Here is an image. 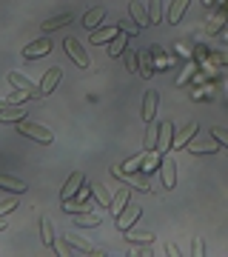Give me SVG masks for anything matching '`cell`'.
Returning a JSON list of instances; mask_svg holds the SVG:
<instances>
[{"label":"cell","mask_w":228,"mask_h":257,"mask_svg":"<svg viewBox=\"0 0 228 257\" xmlns=\"http://www.w3.org/2000/svg\"><path fill=\"white\" fill-rule=\"evenodd\" d=\"M18 128H20V135H26V138H32V140H37V143H52L55 140V135L49 132V128H43V126H37V123H32V120H20L18 123Z\"/></svg>","instance_id":"cell-1"},{"label":"cell","mask_w":228,"mask_h":257,"mask_svg":"<svg viewBox=\"0 0 228 257\" xmlns=\"http://www.w3.org/2000/svg\"><path fill=\"white\" fill-rule=\"evenodd\" d=\"M66 55L72 57L74 63L80 66V69H91V60H89V55L83 52V46H80V40H74V37H66Z\"/></svg>","instance_id":"cell-2"},{"label":"cell","mask_w":228,"mask_h":257,"mask_svg":"<svg viewBox=\"0 0 228 257\" xmlns=\"http://www.w3.org/2000/svg\"><path fill=\"white\" fill-rule=\"evenodd\" d=\"M140 214H143V209H140V206H137V203H128L126 209L120 211V217H117V229H131V226H134L137 223V217H140Z\"/></svg>","instance_id":"cell-3"},{"label":"cell","mask_w":228,"mask_h":257,"mask_svg":"<svg viewBox=\"0 0 228 257\" xmlns=\"http://www.w3.org/2000/svg\"><path fill=\"white\" fill-rule=\"evenodd\" d=\"M9 83H12V86H18L20 92H26L29 97H43V92L37 89L35 83L29 80V77H23V74H18V72H12V74H9Z\"/></svg>","instance_id":"cell-4"},{"label":"cell","mask_w":228,"mask_h":257,"mask_svg":"<svg viewBox=\"0 0 228 257\" xmlns=\"http://www.w3.org/2000/svg\"><path fill=\"white\" fill-rule=\"evenodd\" d=\"M52 52V43H49V37L46 40H35V43H29V46H23V57L26 60H35V57H43Z\"/></svg>","instance_id":"cell-5"},{"label":"cell","mask_w":228,"mask_h":257,"mask_svg":"<svg viewBox=\"0 0 228 257\" xmlns=\"http://www.w3.org/2000/svg\"><path fill=\"white\" fill-rule=\"evenodd\" d=\"M86 183V177L80 175V172H74L72 177H69V183L63 186V192H60V200H72V194L80 192V186Z\"/></svg>","instance_id":"cell-6"},{"label":"cell","mask_w":228,"mask_h":257,"mask_svg":"<svg viewBox=\"0 0 228 257\" xmlns=\"http://www.w3.org/2000/svg\"><path fill=\"white\" fill-rule=\"evenodd\" d=\"M60 77H63V72H60V66H55V69H49V74H46L43 80H40V92H43V94L55 92V86L60 83Z\"/></svg>","instance_id":"cell-7"},{"label":"cell","mask_w":228,"mask_h":257,"mask_svg":"<svg viewBox=\"0 0 228 257\" xmlns=\"http://www.w3.org/2000/svg\"><path fill=\"white\" fill-rule=\"evenodd\" d=\"M128 200H131V192L128 189H123V192H117L114 197H111V206H109V211L114 214V217H120V211L128 206Z\"/></svg>","instance_id":"cell-8"},{"label":"cell","mask_w":228,"mask_h":257,"mask_svg":"<svg viewBox=\"0 0 228 257\" xmlns=\"http://www.w3.org/2000/svg\"><path fill=\"white\" fill-rule=\"evenodd\" d=\"M120 26L114 23V26H106V29H97V32H91V43H111L114 37H117Z\"/></svg>","instance_id":"cell-9"},{"label":"cell","mask_w":228,"mask_h":257,"mask_svg":"<svg viewBox=\"0 0 228 257\" xmlns=\"http://www.w3.org/2000/svg\"><path fill=\"white\" fill-rule=\"evenodd\" d=\"M163 186L165 189H174L177 186V169H174L171 157H163Z\"/></svg>","instance_id":"cell-10"},{"label":"cell","mask_w":228,"mask_h":257,"mask_svg":"<svg viewBox=\"0 0 228 257\" xmlns=\"http://www.w3.org/2000/svg\"><path fill=\"white\" fill-rule=\"evenodd\" d=\"M160 135H163V138L157 140V152H160V155H165V152L171 149V140H174V126H171V123H163V128H160Z\"/></svg>","instance_id":"cell-11"},{"label":"cell","mask_w":228,"mask_h":257,"mask_svg":"<svg viewBox=\"0 0 228 257\" xmlns=\"http://www.w3.org/2000/svg\"><path fill=\"white\" fill-rule=\"evenodd\" d=\"M157 117V92H146V100H143V120L151 123Z\"/></svg>","instance_id":"cell-12"},{"label":"cell","mask_w":228,"mask_h":257,"mask_svg":"<svg viewBox=\"0 0 228 257\" xmlns=\"http://www.w3.org/2000/svg\"><path fill=\"white\" fill-rule=\"evenodd\" d=\"M0 189H6V192H15V194H23L29 189L23 180H18V177H9V175H0Z\"/></svg>","instance_id":"cell-13"},{"label":"cell","mask_w":228,"mask_h":257,"mask_svg":"<svg viewBox=\"0 0 228 257\" xmlns=\"http://www.w3.org/2000/svg\"><path fill=\"white\" fill-rule=\"evenodd\" d=\"M106 18V9L103 6H97V9H91V12H86V18H83V26L89 29V32H94V29L100 26V20Z\"/></svg>","instance_id":"cell-14"},{"label":"cell","mask_w":228,"mask_h":257,"mask_svg":"<svg viewBox=\"0 0 228 257\" xmlns=\"http://www.w3.org/2000/svg\"><path fill=\"white\" fill-rule=\"evenodd\" d=\"M160 152H157V149H151V152H146V155H143V166H140V172H143V175H151V172H154L157 166H160Z\"/></svg>","instance_id":"cell-15"},{"label":"cell","mask_w":228,"mask_h":257,"mask_svg":"<svg viewBox=\"0 0 228 257\" xmlns=\"http://www.w3.org/2000/svg\"><path fill=\"white\" fill-rule=\"evenodd\" d=\"M197 123H188V126H185V132H180V135H177V138L171 140V149H182V146H188V140L194 138V135H197Z\"/></svg>","instance_id":"cell-16"},{"label":"cell","mask_w":228,"mask_h":257,"mask_svg":"<svg viewBox=\"0 0 228 257\" xmlns=\"http://www.w3.org/2000/svg\"><path fill=\"white\" fill-rule=\"evenodd\" d=\"M128 12H131V18L137 20V26L143 29V26H151V18H148V12L137 3V0H131V6H128Z\"/></svg>","instance_id":"cell-17"},{"label":"cell","mask_w":228,"mask_h":257,"mask_svg":"<svg viewBox=\"0 0 228 257\" xmlns=\"http://www.w3.org/2000/svg\"><path fill=\"white\" fill-rule=\"evenodd\" d=\"M66 240H69L72 248H77L80 254H103V251H97V248H91V243H86V240L77 237V234H66Z\"/></svg>","instance_id":"cell-18"},{"label":"cell","mask_w":228,"mask_h":257,"mask_svg":"<svg viewBox=\"0 0 228 257\" xmlns=\"http://www.w3.org/2000/svg\"><path fill=\"white\" fill-rule=\"evenodd\" d=\"M40 234H43V243L49 248H55V223L49 220V217H43L40 220Z\"/></svg>","instance_id":"cell-19"},{"label":"cell","mask_w":228,"mask_h":257,"mask_svg":"<svg viewBox=\"0 0 228 257\" xmlns=\"http://www.w3.org/2000/svg\"><path fill=\"white\" fill-rule=\"evenodd\" d=\"M123 237L128 243H151L154 240V231H134V229H126L123 231Z\"/></svg>","instance_id":"cell-20"},{"label":"cell","mask_w":228,"mask_h":257,"mask_svg":"<svg viewBox=\"0 0 228 257\" xmlns=\"http://www.w3.org/2000/svg\"><path fill=\"white\" fill-rule=\"evenodd\" d=\"M74 226H100V214H97V211H83V214H74Z\"/></svg>","instance_id":"cell-21"},{"label":"cell","mask_w":228,"mask_h":257,"mask_svg":"<svg viewBox=\"0 0 228 257\" xmlns=\"http://www.w3.org/2000/svg\"><path fill=\"white\" fill-rule=\"evenodd\" d=\"M66 23H72V18H69V15H60V18H52V20H46V23H40V29H43L46 35H49V32H57V29H63Z\"/></svg>","instance_id":"cell-22"},{"label":"cell","mask_w":228,"mask_h":257,"mask_svg":"<svg viewBox=\"0 0 228 257\" xmlns=\"http://www.w3.org/2000/svg\"><path fill=\"white\" fill-rule=\"evenodd\" d=\"M0 120L3 123H20V120H26V111L20 109V106H12V109H3Z\"/></svg>","instance_id":"cell-23"},{"label":"cell","mask_w":228,"mask_h":257,"mask_svg":"<svg viewBox=\"0 0 228 257\" xmlns=\"http://www.w3.org/2000/svg\"><path fill=\"white\" fill-rule=\"evenodd\" d=\"M126 46H128V35H120L117 40H111V43H109V55L111 57H120L123 52H126Z\"/></svg>","instance_id":"cell-24"},{"label":"cell","mask_w":228,"mask_h":257,"mask_svg":"<svg viewBox=\"0 0 228 257\" xmlns=\"http://www.w3.org/2000/svg\"><path fill=\"white\" fill-rule=\"evenodd\" d=\"M185 9H188V0H174L171 12H168V20H171V23H180V18H182V12Z\"/></svg>","instance_id":"cell-25"},{"label":"cell","mask_w":228,"mask_h":257,"mask_svg":"<svg viewBox=\"0 0 228 257\" xmlns=\"http://www.w3.org/2000/svg\"><path fill=\"white\" fill-rule=\"evenodd\" d=\"M91 186V192H94V197H97V203H100V206H106V209H109L111 206V194L106 192V189H103L100 183H89Z\"/></svg>","instance_id":"cell-26"},{"label":"cell","mask_w":228,"mask_h":257,"mask_svg":"<svg viewBox=\"0 0 228 257\" xmlns=\"http://www.w3.org/2000/svg\"><path fill=\"white\" fill-rule=\"evenodd\" d=\"M225 20H228V12H225V9H219L217 15L211 18V23H208V35H217L219 29H222V23H225Z\"/></svg>","instance_id":"cell-27"},{"label":"cell","mask_w":228,"mask_h":257,"mask_svg":"<svg viewBox=\"0 0 228 257\" xmlns=\"http://www.w3.org/2000/svg\"><path fill=\"white\" fill-rule=\"evenodd\" d=\"M217 143H214V140H205V143H191V152L194 155H214V152H217Z\"/></svg>","instance_id":"cell-28"},{"label":"cell","mask_w":228,"mask_h":257,"mask_svg":"<svg viewBox=\"0 0 228 257\" xmlns=\"http://www.w3.org/2000/svg\"><path fill=\"white\" fill-rule=\"evenodd\" d=\"M151 74H154V63H151V55H146V52H143V55H140V77H151Z\"/></svg>","instance_id":"cell-29"},{"label":"cell","mask_w":228,"mask_h":257,"mask_svg":"<svg viewBox=\"0 0 228 257\" xmlns=\"http://www.w3.org/2000/svg\"><path fill=\"white\" fill-rule=\"evenodd\" d=\"M146 155V152H143ZM143 155H137V157H131V160H126V163L120 166L126 175H134V172H140V166H143Z\"/></svg>","instance_id":"cell-30"},{"label":"cell","mask_w":228,"mask_h":257,"mask_svg":"<svg viewBox=\"0 0 228 257\" xmlns=\"http://www.w3.org/2000/svg\"><path fill=\"white\" fill-rule=\"evenodd\" d=\"M151 57H154V60H151V63H154V69H160V72H163L165 66H168V57H165L163 52H160V46L151 49Z\"/></svg>","instance_id":"cell-31"},{"label":"cell","mask_w":228,"mask_h":257,"mask_svg":"<svg viewBox=\"0 0 228 257\" xmlns=\"http://www.w3.org/2000/svg\"><path fill=\"white\" fill-rule=\"evenodd\" d=\"M55 251H57V254H63V257L72 254V243H69L66 237L63 240H55Z\"/></svg>","instance_id":"cell-32"},{"label":"cell","mask_w":228,"mask_h":257,"mask_svg":"<svg viewBox=\"0 0 228 257\" xmlns=\"http://www.w3.org/2000/svg\"><path fill=\"white\" fill-rule=\"evenodd\" d=\"M211 138H217V143H222V146H228V132L225 128H211Z\"/></svg>","instance_id":"cell-33"},{"label":"cell","mask_w":228,"mask_h":257,"mask_svg":"<svg viewBox=\"0 0 228 257\" xmlns=\"http://www.w3.org/2000/svg\"><path fill=\"white\" fill-rule=\"evenodd\" d=\"M151 23H160V0H151V9H148Z\"/></svg>","instance_id":"cell-34"},{"label":"cell","mask_w":228,"mask_h":257,"mask_svg":"<svg viewBox=\"0 0 228 257\" xmlns=\"http://www.w3.org/2000/svg\"><path fill=\"white\" fill-rule=\"evenodd\" d=\"M126 66H128V72H137V52H128L126 55Z\"/></svg>","instance_id":"cell-35"},{"label":"cell","mask_w":228,"mask_h":257,"mask_svg":"<svg viewBox=\"0 0 228 257\" xmlns=\"http://www.w3.org/2000/svg\"><path fill=\"white\" fill-rule=\"evenodd\" d=\"M15 209H18V203L15 200H3L0 203V214H9V211H15Z\"/></svg>","instance_id":"cell-36"},{"label":"cell","mask_w":228,"mask_h":257,"mask_svg":"<svg viewBox=\"0 0 228 257\" xmlns=\"http://www.w3.org/2000/svg\"><path fill=\"white\" fill-rule=\"evenodd\" d=\"M194 251H191V254H197V257H202V254H205V248H202V240L200 237H194Z\"/></svg>","instance_id":"cell-37"},{"label":"cell","mask_w":228,"mask_h":257,"mask_svg":"<svg viewBox=\"0 0 228 257\" xmlns=\"http://www.w3.org/2000/svg\"><path fill=\"white\" fill-rule=\"evenodd\" d=\"M131 254H143V257H146V254H154V251H151V248H148V246H143V248H134Z\"/></svg>","instance_id":"cell-38"},{"label":"cell","mask_w":228,"mask_h":257,"mask_svg":"<svg viewBox=\"0 0 228 257\" xmlns=\"http://www.w3.org/2000/svg\"><path fill=\"white\" fill-rule=\"evenodd\" d=\"M165 254H174V257H177V254H182V251H180V248H177V246L171 243V246H165Z\"/></svg>","instance_id":"cell-39"},{"label":"cell","mask_w":228,"mask_h":257,"mask_svg":"<svg viewBox=\"0 0 228 257\" xmlns=\"http://www.w3.org/2000/svg\"><path fill=\"white\" fill-rule=\"evenodd\" d=\"M202 6H208V9H211V6H214V0H202Z\"/></svg>","instance_id":"cell-40"},{"label":"cell","mask_w":228,"mask_h":257,"mask_svg":"<svg viewBox=\"0 0 228 257\" xmlns=\"http://www.w3.org/2000/svg\"><path fill=\"white\" fill-rule=\"evenodd\" d=\"M6 229H9V226H6V223H3V220H0V231H6Z\"/></svg>","instance_id":"cell-41"},{"label":"cell","mask_w":228,"mask_h":257,"mask_svg":"<svg viewBox=\"0 0 228 257\" xmlns=\"http://www.w3.org/2000/svg\"><path fill=\"white\" fill-rule=\"evenodd\" d=\"M214 3H219V0H214Z\"/></svg>","instance_id":"cell-42"},{"label":"cell","mask_w":228,"mask_h":257,"mask_svg":"<svg viewBox=\"0 0 228 257\" xmlns=\"http://www.w3.org/2000/svg\"><path fill=\"white\" fill-rule=\"evenodd\" d=\"M225 12H228V9H225Z\"/></svg>","instance_id":"cell-43"}]
</instances>
